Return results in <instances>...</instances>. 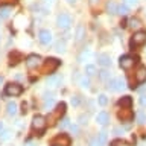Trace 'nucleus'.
<instances>
[{"label":"nucleus","mask_w":146,"mask_h":146,"mask_svg":"<svg viewBox=\"0 0 146 146\" xmlns=\"http://www.w3.org/2000/svg\"><path fill=\"white\" fill-rule=\"evenodd\" d=\"M64 113H66V104L61 102V104L56 105V108H55L52 113L49 114V117H47L49 125H55L56 122H59V120H61V117L64 116Z\"/></svg>","instance_id":"1"},{"label":"nucleus","mask_w":146,"mask_h":146,"mask_svg":"<svg viewBox=\"0 0 146 146\" xmlns=\"http://www.w3.org/2000/svg\"><path fill=\"white\" fill-rule=\"evenodd\" d=\"M146 43V32L145 31H137L134 32V35H132V38L129 41V46L131 49H137V47H141Z\"/></svg>","instance_id":"2"},{"label":"nucleus","mask_w":146,"mask_h":146,"mask_svg":"<svg viewBox=\"0 0 146 146\" xmlns=\"http://www.w3.org/2000/svg\"><path fill=\"white\" fill-rule=\"evenodd\" d=\"M46 126H47V119H46L44 116L36 114V116L32 119V128H34V131L43 132V131L46 129Z\"/></svg>","instance_id":"3"},{"label":"nucleus","mask_w":146,"mask_h":146,"mask_svg":"<svg viewBox=\"0 0 146 146\" xmlns=\"http://www.w3.org/2000/svg\"><path fill=\"white\" fill-rule=\"evenodd\" d=\"M107 88L110 91H120V90L125 88V79H122V78H113V79H108Z\"/></svg>","instance_id":"4"},{"label":"nucleus","mask_w":146,"mask_h":146,"mask_svg":"<svg viewBox=\"0 0 146 146\" xmlns=\"http://www.w3.org/2000/svg\"><path fill=\"white\" fill-rule=\"evenodd\" d=\"M23 93V87L20 84H15V82H11V84H8L5 87V94L8 96H20Z\"/></svg>","instance_id":"5"},{"label":"nucleus","mask_w":146,"mask_h":146,"mask_svg":"<svg viewBox=\"0 0 146 146\" xmlns=\"http://www.w3.org/2000/svg\"><path fill=\"white\" fill-rule=\"evenodd\" d=\"M56 25L58 27H61V29H68V27L72 26V17L68 15V14H59L56 17Z\"/></svg>","instance_id":"6"},{"label":"nucleus","mask_w":146,"mask_h":146,"mask_svg":"<svg viewBox=\"0 0 146 146\" xmlns=\"http://www.w3.org/2000/svg\"><path fill=\"white\" fill-rule=\"evenodd\" d=\"M59 64H61V61L56 58H47L44 62V72L46 73H53L56 68L59 67Z\"/></svg>","instance_id":"7"},{"label":"nucleus","mask_w":146,"mask_h":146,"mask_svg":"<svg viewBox=\"0 0 146 146\" xmlns=\"http://www.w3.org/2000/svg\"><path fill=\"white\" fill-rule=\"evenodd\" d=\"M135 64V59L129 56V55H123V56H120V59H119V66H120L123 70H129V68Z\"/></svg>","instance_id":"8"},{"label":"nucleus","mask_w":146,"mask_h":146,"mask_svg":"<svg viewBox=\"0 0 146 146\" xmlns=\"http://www.w3.org/2000/svg\"><path fill=\"white\" fill-rule=\"evenodd\" d=\"M117 117H119V120H122V122H131L132 117H134V114H132L131 108H122V110H119Z\"/></svg>","instance_id":"9"},{"label":"nucleus","mask_w":146,"mask_h":146,"mask_svg":"<svg viewBox=\"0 0 146 146\" xmlns=\"http://www.w3.org/2000/svg\"><path fill=\"white\" fill-rule=\"evenodd\" d=\"M26 66H27V68L40 67L41 66V56H38V55H29L26 58Z\"/></svg>","instance_id":"10"},{"label":"nucleus","mask_w":146,"mask_h":146,"mask_svg":"<svg viewBox=\"0 0 146 146\" xmlns=\"http://www.w3.org/2000/svg\"><path fill=\"white\" fill-rule=\"evenodd\" d=\"M38 40H40V43L41 44H50L52 43V32L47 31V29H43V31H40V34H38Z\"/></svg>","instance_id":"11"},{"label":"nucleus","mask_w":146,"mask_h":146,"mask_svg":"<svg viewBox=\"0 0 146 146\" xmlns=\"http://www.w3.org/2000/svg\"><path fill=\"white\" fill-rule=\"evenodd\" d=\"M52 145H56V146H70V139L66 135V134H59L58 137H55L52 140Z\"/></svg>","instance_id":"12"},{"label":"nucleus","mask_w":146,"mask_h":146,"mask_svg":"<svg viewBox=\"0 0 146 146\" xmlns=\"http://www.w3.org/2000/svg\"><path fill=\"white\" fill-rule=\"evenodd\" d=\"M62 78L59 75H52L47 78V81H46V84H47V87H50V88H55V87H58L59 84H61Z\"/></svg>","instance_id":"13"},{"label":"nucleus","mask_w":146,"mask_h":146,"mask_svg":"<svg viewBox=\"0 0 146 146\" xmlns=\"http://www.w3.org/2000/svg\"><path fill=\"white\" fill-rule=\"evenodd\" d=\"M145 81H146V67L140 66L135 72V82L141 84V82H145Z\"/></svg>","instance_id":"14"},{"label":"nucleus","mask_w":146,"mask_h":146,"mask_svg":"<svg viewBox=\"0 0 146 146\" xmlns=\"http://www.w3.org/2000/svg\"><path fill=\"white\" fill-rule=\"evenodd\" d=\"M98 64L102 66V67H110L111 66V58H110V55H107V53L99 55L98 56Z\"/></svg>","instance_id":"15"},{"label":"nucleus","mask_w":146,"mask_h":146,"mask_svg":"<svg viewBox=\"0 0 146 146\" xmlns=\"http://www.w3.org/2000/svg\"><path fill=\"white\" fill-rule=\"evenodd\" d=\"M96 122H98L99 125L105 126V125H107V123L110 122V116H108V113H105V111L98 113V116H96Z\"/></svg>","instance_id":"16"},{"label":"nucleus","mask_w":146,"mask_h":146,"mask_svg":"<svg viewBox=\"0 0 146 146\" xmlns=\"http://www.w3.org/2000/svg\"><path fill=\"white\" fill-rule=\"evenodd\" d=\"M119 107L122 108H131V104H132V99L129 98V96H123L122 99H119Z\"/></svg>","instance_id":"17"},{"label":"nucleus","mask_w":146,"mask_h":146,"mask_svg":"<svg viewBox=\"0 0 146 146\" xmlns=\"http://www.w3.org/2000/svg\"><path fill=\"white\" fill-rule=\"evenodd\" d=\"M85 36V29H84V26L82 25H79L76 27V34H75V40L78 41V43H79V41L82 40Z\"/></svg>","instance_id":"18"},{"label":"nucleus","mask_w":146,"mask_h":146,"mask_svg":"<svg viewBox=\"0 0 146 146\" xmlns=\"http://www.w3.org/2000/svg\"><path fill=\"white\" fill-rule=\"evenodd\" d=\"M17 104L15 102H14V100H12V102H8V105H6V113L9 114V116H15V114H17Z\"/></svg>","instance_id":"19"},{"label":"nucleus","mask_w":146,"mask_h":146,"mask_svg":"<svg viewBox=\"0 0 146 146\" xmlns=\"http://www.w3.org/2000/svg\"><path fill=\"white\" fill-rule=\"evenodd\" d=\"M96 73H98L96 66H93V64H87V66H85V75L90 78V76H94Z\"/></svg>","instance_id":"20"},{"label":"nucleus","mask_w":146,"mask_h":146,"mask_svg":"<svg viewBox=\"0 0 146 146\" xmlns=\"http://www.w3.org/2000/svg\"><path fill=\"white\" fill-rule=\"evenodd\" d=\"M128 25H129L131 29H140V27H141V21L139 20V18H131V20L128 21Z\"/></svg>","instance_id":"21"},{"label":"nucleus","mask_w":146,"mask_h":146,"mask_svg":"<svg viewBox=\"0 0 146 146\" xmlns=\"http://www.w3.org/2000/svg\"><path fill=\"white\" fill-rule=\"evenodd\" d=\"M117 6L119 5H116V2H108L107 3V11L110 12V14H117Z\"/></svg>","instance_id":"22"},{"label":"nucleus","mask_w":146,"mask_h":146,"mask_svg":"<svg viewBox=\"0 0 146 146\" xmlns=\"http://www.w3.org/2000/svg\"><path fill=\"white\" fill-rule=\"evenodd\" d=\"M53 104H55L53 96H52V94H49V96L46 94V96H44V108H50Z\"/></svg>","instance_id":"23"},{"label":"nucleus","mask_w":146,"mask_h":146,"mask_svg":"<svg viewBox=\"0 0 146 146\" xmlns=\"http://www.w3.org/2000/svg\"><path fill=\"white\" fill-rule=\"evenodd\" d=\"M11 14V6H2L0 8V18H8Z\"/></svg>","instance_id":"24"},{"label":"nucleus","mask_w":146,"mask_h":146,"mask_svg":"<svg viewBox=\"0 0 146 146\" xmlns=\"http://www.w3.org/2000/svg\"><path fill=\"white\" fill-rule=\"evenodd\" d=\"M137 122H139L140 125H145V123H146V113L145 111H139V113H137Z\"/></svg>","instance_id":"25"},{"label":"nucleus","mask_w":146,"mask_h":146,"mask_svg":"<svg viewBox=\"0 0 146 146\" xmlns=\"http://www.w3.org/2000/svg\"><path fill=\"white\" fill-rule=\"evenodd\" d=\"M117 14H119V15H122V17L128 14V6H126L125 3H123V5H119V6H117Z\"/></svg>","instance_id":"26"},{"label":"nucleus","mask_w":146,"mask_h":146,"mask_svg":"<svg viewBox=\"0 0 146 146\" xmlns=\"http://www.w3.org/2000/svg\"><path fill=\"white\" fill-rule=\"evenodd\" d=\"M79 85L82 87V88H88V87H90V79H88V76H82L81 79H79Z\"/></svg>","instance_id":"27"},{"label":"nucleus","mask_w":146,"mask_h":146,"mask_svg":"<svg viewBox=\"0 0 146 146\" xmlns=\"http://www.w3.org/2000/svg\"><path fill=\"white\" fill-rule=\"evenodd\" d=\"M68 126H70V120H68L67 117H62L61 120H59V128H61V129H66Z\"/></svg>","instance_id":"28"},{"label":"nucleus","mask_w":146,"mask_h":146,"mask_svg":"<svg viewBox=\"0 0 146 146\" xmlns=\"http://www.w3.org/2000/svg\"><path fill=\"white\" fill-rule=\"evenodd\" d=\"M98 104L100 105V107H105V105L108 104V98L105 94H99V98H98Z\"/></svg>","instance_id":"29"},{"label":"nucleus","mask_w":146,"mask_h":146,"mask_svg":"<svg viewBox=\"0 0 146 146\" xmlns=\"http://www.w3.org/2000/svg\"><path fill=\"white\" fill-rule=\"evenodd\" d=\"M98 141L104 146L105 143H107V134H105V132H99V135H98Z\"/></svg>","instance_id":"30"},{"label":"nucleus","mask_w":146,"mask_h":146,"mask_svg":"<svg viewBox=\"0 0 146 146\" xmlns=\"http://www.w3.org/2000/svg\"><path fill=\"white\" fill-rule=\"evenodd\" d=\"M99 78H100L102 81H107L108 78H110V72H108V70H100V72H99Z\"/></svg>","instance_id":"31"},{"label":"nucleus","mask_w":146,"mask_h":146,"mask_svg":"<svg viewBox=\"0 0 146 146\" xmlns=\"http://www.w3.org/2000/svg\"><path fill=\"white\" fill-rule=\"evenodd\" d=\"M137 3H139V0H125V5L128 8H134L137 6Z\"/></svg>","instance_id":"32"},{"label":"nucleus","mask_w":146,"mask_h":146,"mask_svg":"<svg viewBox=\"0 0 146 146\" xmlns=\"http://www.w3.org/2000/svg\"><path fill=\"white\" fill-rule=\"evenodd\" d=\"M78 120H79V123H81V125H87V120H88V116H87V114H81Z\"/></svg>","instance_id":"33"},{"label":"nucleus","mask_w":146,"mask_h":146,"mask_svg":"<svg viewBox=\"0 0 146 146\" xmlns=\"http://www.w3.org/2000/svg\"><path fill=\"white\" fill-rule=\"evenodd\" d=\"M79 104H81V98H79V96H73V98H72V105H73V107H78Z\"/></svg>","instance_id":"34"},{"label":"nucleus","mask_w":146,"mask_h":146,"mask_svg":"<svg viewBox=\"0 0 146 146\" xmlns=\"http://www.w3.org/2000/svg\"><path fill=\"white\" fill-rule=\"evenodd\" d=\"M9 135H11V132L5 129L3 132H0V140H6V139H9Z\"/></svg>","instance_id":"35"},{"label":"nucleus","mask_w":146,"mask_h":146,"mask_svg":"<svg viewBox=\"0 0 146 146\" xmlns=\"http://www.w3.org/2000/svg\"><path fill=\"white\" fill-rule=\"evenodd\" d=\"M139 102H140V105H141V107H146V94H143V96H141Z\"/></svg>","instance_id":"36"},{"label":"nucleus","mask_w":146,"mask_h":146,"mask_svg":"<svg viewBox=\"0 0 146 146\" xmlns=\"http://www.w3.org/2000/svg\"><path fill=\"white\" fill-rule=\"evenodd\" d=\"M14 2H15V0H0V8H2V6H3V5H5V3H8V5H11V3H14Z\"/></svg>","instance_id":"37"},{"label":"nucleus","mask_w":146,"mask_h":146,"mask_svg":"<svg viewBox=\"0 0 146 146\" xmlns=\"http://www.w3.org/2000/svg\"><path fill=\"white\" fill-rule=\"evenodd\" d=\"M56 50H58V52H64V44L58 43V44H56Z\"/></svg>","instance_id":"38"},{"label":"nucleus","mask_w":146,"mask_h":146,"mask_svg":"<svg viewBox=\"0 0 146 146\" xmlns=\"http://www.w3.org/2000/svg\"><path fill=\"white\" fill-rule=\"evenodd\" d=\"M70 129H72V132H75V134H78V131H79V128H78L76 125H70Z\"/></svg>","instance_id":"39"},{"label":"nucleus","mask_w":146,"mask_h":146,"mask_svg":"<svg viewBox=\"0 0 146 146\" xmlns=\"http://www.w3.org/2000/svg\"><path fill=\"white\" fill-rule=\"evenodd\" d=\"M90 146H102V145H100L99 141H98V139H94L93 141H91V145H90Z\"/></svg>","instance_id":"40"},{"label":"nucleus","mask_w":146,"mask_h":146,"mask_svg":"<svg viewBox=\"0 0 146 146\" xmlns=\"http://www.w3.org/2000/svg\"><path fill=\"white\" fill-rule=\"evenodd\" d=\"M21 108H23V110H21V113H23V114H26V111H27V110H26V108H27V107H26V104H23V105H21Z\"/></svg>","instance_id":"41"},{"label":"nucleus","mask_w":146,"mask_h":146,"mask_svg":"<svg viewBox=\"0 0 146 146\" xmlns=\"http://www.w3.org/2000/svg\"><path fill=\"white\" fill-rule=\"evenodd\" d=\"M5 131V125H3V122H0V132H3Z\"/></svg>","instance_id":"42"},{"label":"nucleus","mask_w":146,"mask_h":146,"mask_svg":"<svg viewBox=\"0 0 146 146\" xmlns=\"http://www.w3.org/2000/svg\"><path fill=\"white\" fill-rule=\"evenodd\" d=\"M44 3H46V5H52L53 0H44Z\"/></svg>","instance_id":"43"},{"label":"nucleus","mask_w":146,"mask_h":146,"mask_svg":"<svg viewBox=\"0 0 146 146\" xmlns=\"http://www.w3.org/2000/svg\"><path fill=\"white\" fill-rule=\"evenodd\" d=\"M3 79H5V78H3L2 75H0V84H3Z\"/></svg>","instance_id":"44"},{"label":"nucleus","mask_w":146,"mask_h":146,"mask_svg":"<svg viewBox=\"0 0 146 146\" xmlns=\"http://www.w3.org/2000/svg\"><path fill=\"white\" fill-rule=\"evenodd\" d=\"M67 2H68V3H75L76 0H67Z\"/></svg>","instance_id":"45"},{"label":"nucleus","mask_w":146,"mask_h":146,"mask_svg":"<svg viewBox=\"0 0 146 146\" xmlns=\"http://www.w3.org/2000/svg\"><path fill=\"white\" fill-rule=\"evenodd\" d=\"M96 2H99V0H91V3H93V5H94Z\"/></svg>","instance_id":"46"},{"label":"nucleus","mask_w":146,"mask_h":146,"mask_svg":"<svg viewBox=\"0 0 146 146\" xmlns=\"http://www.w3.org/2000/svg\"><path fill=\"white\" fill-rule=\"evenodd\" d=\"M26 146H32V143H27V145H26Z\"/></svg>","instance_id":"47"},{"label":"nucleus","mask_w":146,"mask_h":146,"mask_svg":"<svg viewBox=\"0 0 146 146\" xmlns=\"http://www.w3.org/2000/svg\"><path fill=\"white\" fill-rule=\"evenodd\" d=\"M52 146H56V145H52Z\"/></svg>","instance_id":"48"}]
</instances>
